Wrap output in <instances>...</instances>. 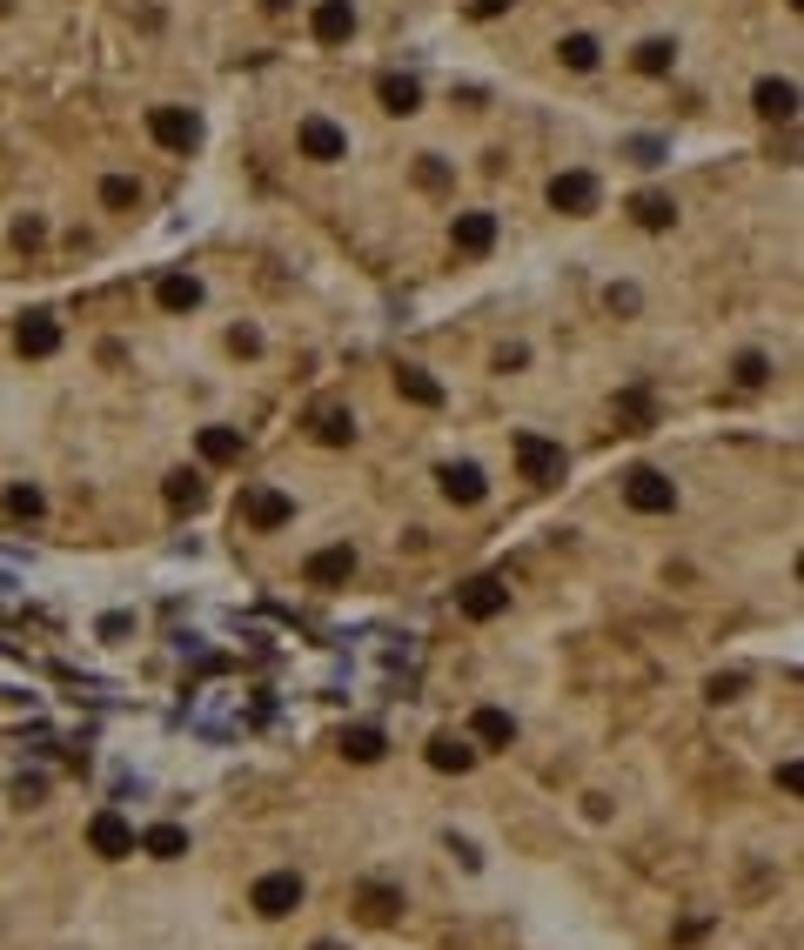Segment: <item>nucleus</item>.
<instances>
[{
    "label": "nucleus",
    "instance_id": "1",
    "mask_svg": "<svg viewBox=\"0 0 804 950\" xmlns=\"http://www.w3.org/2000/svg\"><path fill=\"white\" fill-rule=\"evenodd\" d=\"M624 502L637 509V516H671V509H677V483L664 468H630L624 475Z\"/></svg>",
    "mask_w": 804,
    "mask_h": 950
},
{
    "label": "nucleus",
    "instance_id": "2",
    "mask_svg": "<svg viewBox=\"0 0 804 950\" xmlns=\"http://www.w3.org/2000/svg\"><path fill=\"white\" fill-rule=\"evenodd\" d=\"M456 609H463L470 622L503 616V609H510V582H503V576H470L463 589H456Z\"/></svg>",
    "mask_w": 804,
    "mask_h": 950
},
{
    "label": "nucleus",
    "instance_id": "3",
    "mask_svg": "<svg viewBox=\"0 0 804 950\" xmlns=\"http://www.w3.org/2000/svg\"><path fill=\"white\" fill-rule=\"evenodd\" d=\"M235 516L248 523V529H289L295 523V496H282V489H242V509Z\"/></svg>",
    "mask_w": 804,
    "mask_h": 950
},
{
    "label": "nucleus",
    "instance_id": "4",
    "mask_svg": "<svg viewBox=\"0 0 804 950\" xmlns=\"http://www.w3.org/2000/svg\"><path fill=\"white\" fill-rule=\"evenodd\" d=\"M248 903L261 910V917H289V910L302 903V877H295V870H268V877H255Z\"/></svg>",
    "mask_w": 804,
    "mask_h": 950
},
{
    "label": "nucleus",
    "instance_id": "5",
    "mask_svg": "<svg viewBox=\"0 0 804 950\" xmlns=\"http://www.w3.org/2000/svg\"><path fill=\"white\" fill-rule=\"evenodd\" d=\"M148 134H155L162 147H175V154H188V147L202 141V121L188 107H155V114H148Z\"/></svg>",
    "mask_w": 804,
    "mask_h": 950
},
{
    "label": "nucleus",
    "instance_id": "6",
    "mask_svg": "<svg viewBox=\"0 0 804 950\" xmlns=\"http://www.w3.org/2000/svg\"><path fill=\"white\" fill-rule=\"evenodd\" d=\"M516 468L529 483H557L563 475V442H544V435H516Z\"/></svg>",
    "mask_w": 804,
    "mask_h": 950
},
{
    "label": "nucleus",
    "instance_id": "7",
    "mask_svg": "<svg viewBox=\"0 0 804 950\" xmlns=\"http://www.w3.org/2000/svg\"><path fill=\"white\" fill-rule=\"evenodd\" d=\"M356 576V549L349 542H335V549H316L309 563H302V582H316V589H342Z\"/></svg>",
    "mask_w": 804,
    "mask_h": 950
},
{
    "label": "nucleus",
    "instance_id": "8",
    "mask_svg": "<svg viewBox=\"0 0 804 950\" xmlns=\"http://www.w3.org/2000/svg\"><path fill=\"white\" fill-rule=\"evenodd\" d=\"M423 757H430V770H443V776H470V770H476V743L456 736V730H436Z\"/></svg>",
    "mask_w": 804,
    "mask_h": 950
},
{
    "label": "nucleus",
    "instance_id": "9",
    "mask_svg": "<svg viewBox=\"0 0 804 950\" xmlns=\"http://www.w3.org/2000/svg\"><path fill=\"white\" fill-rule=\"evenodd\" d=\"M88 850L107 857V863H114V857H128V850H135V823H128L122 810H101V817L88 823Z\"/></svg>",
    "mask_w": 804,
    "mask_h": 950
},
{
    "label": "nucleus",
    "instance_id": "10",
    "mask_svg": "<svg viewBox=\"0 0 804 950\" xmlns=\"http://www.w3.org/2000/svg\"><path fill=\"white\" fill-rule=\"evenodd\" d=\"M295 141H302V154H309V162H322V168H329V162H342V154H349V134H342L335 121H322V114H309V121H302V134H295Z\"/></svg>",
    "mask_w": 804,
    "mask_h": 950
},
{
    "label": "nucleus",
    "instance_id": "11",
    "mask_svg": "<svg viewBox=\"0 0 804 950\" xmlns=\"http://www.w3.org/2000/svg\"><path fill=\"white\" fill-rule=\"evenodd\" d=\"M436 475H443V496H449L456 509H476V502L489 496V475H483L476 462H443Z\"/></svg>",
    "mask_w": 804,
    "mask_h": 950
},
{
    "label": "nucleus",
    "instance_id": "12",
    "mask_svg": "<svg viewBox=\"0 0 804 950\" xmlns=\"http://www.w3.org/2000/svg\"><path fill=\"white\" fill-rule=\"evenodd\" d=\"M550 208H563V215H590V208H597V181H590L584 168L557 175V181H550Z\"/></svg>",
    "mask_w": 804,
    "mask_h": 950
},
{
    "label": "nucleus",
    "instance_id": "13",
    "mask_svg": "<svg viewBox=\"0 0 804 950\" xmlns=\"http://www.w3.org/2000/svg\"><path fill=\"white\" fill-rule=\"evenodd\" d=\"M449 242H456V255H489V248H496V215H483V208H470V215H456V228H449Z\"/></svg>",
    "mask_w": 804,
    "mask_h": 950
},
{
    "label": "nucleus",
    "instance_id": "14",
    "mask_svg": "<svg viewBox=\"0 0 804 950\" xmlns=\"http://www.w3.org/2000/svg\"><path fill=\"white\" fill-rule=\"evenodd\" d=\"M309 435H316L322 449H349V442H356V415L342 409V402H322V409L309 415Z\"/></svg>",
    "mask_w": 804,
    "mask_h": 950
},
{
    "label": "nucleus",
    "instance_id": "15",
    "mask_svg": "<svg viewBox=\"0 0 804 950\" xmlns=\"http://www.w3.org/2000/svg\"><path fill=\"white\" fill-rule=\"evenodd\" d=\"M470 743H483V749H510V743H516V717H510V709H496V703H483L476 717H470Z\"/></svg>",
    "mask_w": 804,
    "mask_h": 950
},
{
    "label": "nucleus",
    "instance_id": "16",
    "mask_svg": "<svg viewBox=\"0 0 804 950\" xmlns=\"http://www.w3.org/2000/svg\"><path fill=\"white\" fill-rule=\"evenodd\" d=\"M309 27H316L322 48H342V41L356 34V8H349V0H322V8L309 14Z\"/></svg>",
    "mask_w": 804,
    "mask_h": 950
},
{
    "label": "nucleus",
    "instance_id": "17",
    "mask_svg": "<svg viewBox=\"0 0 804 950\" xmlns=\"http://www.w3.org/2000/svg\"><path fill=\"white\" fill-rule=\"evenodd\" d=\"M14 348H21V355H34V362H41V355H54V348H61V322H54V314H21V329H14Z\"/></svg>",
    "mask_w": 804,
    "mask_h": 950
},
{
    "label": "nucleus",
    "instance_id": "18",
    "mask_svg": "<svg viewBox=\"0 0 804 950\" xmlns=\"http://www.w3.org/2000/svg\"><path fill=\"white\" fill-rule=\"evenodd\" d=\"M195 449H202V462H208V468H228V462H242V428L208 422V428L195 435Z\"/></svg>",
    "mask_w": 804,
    "mask_h": 950
},
{
    "label": "nucleus",
    "instance_id": "19",
    "mask_svg": "<svg viewBox=\"0 0 804 950\" xmlns=\"http://www.w3.org/2000/svg\"><path fill=\"white\" fill-rule=\"evenodd\" d=\"M396 395H403V402H416V409H443V382L430 369H416V362L396 369Z\"/></svg>",
    "mask_w": 804,
    "mask_h": 950
},
{
    "label": "nucleus",
    "instance_id": "20",
    "mask_svg": "<svg viewBox=\"0 0 804 950\" xmlns=\"http://www.w3.org/2000/svg\"><path fill=\"white\" fill-rule=\"evenodd\" d=\"M751 101H757L764 121H791V114H797V88H791V81H778V74H764Z\"/></svg>",
    "mask_w": 804,
    "mask_h": 950
},
{
    "label": "nucleus",
    "instance_id": "21",
    "mask_svg": "<svg viewBox=\"0 0 804 950\" xmlns=\"http://www.w3.org/2000/svg\"><path fill=\"white\" fill-rule=\"evenodd\" d=\"M335 743H342V757H349V763H382V749H390V736H382L375 723H349Z\"/></svg>",
    "mask_w": 804,
    "mask_h": 950
},
{
    "label": "nucleus",
    "instance_id": "22",
    "mask_svg": "<svg viewBox=\"0 0 804 950\" xmlns=\"http://www.w3.org/2000/svg\"><path fill=\"white\" fill-rule=\"evenodd\" d=\"M155 301H162L168 314H188V308H202V282H195V274H162V282H155Z\"/></svg>",
    "mask_w": 804,
    "mask_h": 950
},
{
    "label": "nucleus",
    "instance_id": "23",
    "mask_svg": "<svg viewBox=\"0 0 804 950\" xmlns=\"http://www.w3.org/2000/svg\"><path fill=\"white\" fill-rule=\"evenodd\" d=\"M382 107H390V114H416V107H423V88H416V74H382Z\"/></svg>",
    "mask_w": 804,
    "mask_h": 950
},
{
    "label": "nucleus",
    "instance_id": "24",
    "mask_svg": "<svg viewBox=\"0 0 804 950\" xmlns=\"http://www.w3.org/2000/svg\"><path fill=\"white\" fill-rule=\"evenodd\" d=\"M630 215H637V228H650V234H664V228L677 221V208H671V194H658V188H643L637 202H630Z\"/></svg>",
    "mask_w": 804,
    "mask_h": 950
},
{
    "label": "nucleus",
    "instance_id": "25",
    "mask_svg": "<svg viewBox=\"0 0 804 950\" xmlns=\"http://www.w3.org/2000/svg\"><path fill=\"white\" fill-rule=\"evenodd\" d=\"M148 857H162V863H175L181 850H188V830L181 823H155V830H141V837H135Z\"/></svg>",
    "mask_w": 804,
    "mask_h": 950
},
{
    "label": "nucleus",
    "instance_id": "26",
    "mask_svg": "<svg viewBox=\"0 0 804 950\" xmlns=\"http://www.w3.org/2000/svg\"><path fill=\"white\" fill-rule=\"evenodd\" d=\"M356 910H362V924H396V910H403V897H396L390 884H362Z\"/></svg>",
    "mask_w": 804,
    "mask_h": 950
},
{
    "label": "nucleus",
    "instance_id": "27",
    "mask_svg": "<svg viewBox=\"0 0 804 950\" xmlns=\"http://www.w3.org/2000/svg\"><path fill=\"white\" fill-rule=\"evenodd\" d=\"M162 496H168V509H181V516H195V509L208 502V483H202V475H188V468H181V475H168V489H162Z\"/></svg>",
    "mask_w": 804,
    "mask_h": 950
},
{
    "label": "nucleus",
    "instance_id": "28",
    "mask_svg": "<svg viewBox=\"0 0 804 950\" xmlns=\"http://www.w3.org/2000/svg\"><path fill=\"white\" fill-rule=\"evenodd\" d=\"M0 502H8V516H14V523H34V516H41V509H48V496L34 489V483H14L8 496H0Z\"/></svg>",
    "mask_w": 804,
    "mask_h": 950
},
{
    "label": "nucleus",
    "instance_id": "29",
    "mask_svg": "<svg viewBox=\"0 0 804 950\" xmlns=\"http://www.w3.org/2000/svg\"><path fill=\"white\" fill-rule=\"evenodd\" d=\"M671 67H677V41H664V34L637 48V74H671Z\"/></svg>",
    "mask_w": 804,
    "mask_h": 950
},
{
    "label": "nucleus",
    "instance_id": "30",
    "mask_svg": "<svg viewBox=\"0 0 804 950\" xmlns=\"http://www.w3.org/2000/svg\"><path fill=\"white\" fill-rule=\"evenodd\" d=\"M610 415H617V428H650V395H643V388H624Z\"/></svg>",
    "mask_w": 804,
    "mask_h": 950
},
{
    "label": "nucleus",
    "instance_id": "31",
    "mask_svg": "<svg viewBox=\"0 0 804 950\" xmlns=\"http://www.w3.org/2000/svg\"><path fill=\"white\" fill-rule=\"evenodd\" d=\"M563 67H577V74H590L597 67V41H590V34H563Z\"/></svg>",
    "mask_w": 804,
    "mask_h": 950
},
{
    "label": "nucleus",
    "instance_id": "32",
    "mask_svg": "<svg viewBox=\"0 0 804 950\" xmlns=\"http://www.w3.org/2000/svg\"><path fill=\"white\" fill-rule=\"evenodd\" d=\"M101 202H107V208H141V188H135L128 175H107V181H101Z\"/></svg>",
    "mask_w": 804,
    "mask_h": 950
},
{
    "label": "nucleus",
    "instance_id": "33",
    "mask_svg": "<svg viewBox=\"0 0 804 950\" xmlns=\"http://www.w3.org/2000/svg\"><path fill=\"white\" fill-rule=\"evenodd\" d=\"M764 375H771V362H764L757 348H751V355H738V382H744V388H764Z\"/></svg>",
    "mask_w": 804,
    "mask_h": 950
},
{
    "label": "nucleus",
    "instance_id": "34",
    "mask_svg": "<svg viewBox=\"0 0 804 950\" xmlns=\"http://www.w3.org/2000/svg\"><path fill=\"white\" fill-rule=\"evenodd\" d=\"M630 162L658 168V162H664V141H658V134H637V141H630Z\"/></svg>",
    "mask_w": 804,
    "mask_h": 950
},
{
    "label": "nucleus",
    "instance_id": "35",
    "mask_svg": "<svg viewBox=\"0 0 804 950\" xmlns=\"http://www.w3.org/2000/svg\"><path fill=\"white\" fill-rule=\"evenodd\" d=\"M416 181H423V188H449V168L430 154V162H416Z\"/></svg>",
    "mask_w": 804,
    "mask_h": 950
},
{
    "label": "nucleus",
    "instance_id": "36",
    "mask_svg": "<svg viewBox=\"0 0 804 950\" xmlns=\"http://www.w3.org/2000/svg\"><path fill=\"white\" fill-rule=\"evenodd\" d=\"M228 348H235V355H261V335L242 322V329H228Z\"/></svg>",
    "mask_w": 804,
    "mask_h": 950
},
{
    "label": "nucleus",
    "instance_id": "37",
    "mask_svg": "<svg viewBox=\"0 0 804 950\" xmlns=\"http://www.w3.org/2000/svg\"><path fill=\"white\" fill-rule=\"evenodd\" d=\"M14 797H21V804H41V797H48V776H21Z\"/></svg>",
    "mask_w": 804,
    "mask_h": 950
},
{
    "label": "nucleus",
    "instance_id": "38",
    "mask_svg": "<svg viewBox=\"0 0 804 950\" xmlns=\"http://www.w3.org/2000/svg\"><path fill=\"white\" fill-rule=\"evenodd\" d=\"M41 234H48V228L34 221V215H27V221H14V242H21V248H41Z\"/></svg>",
    "mask_w": 804,
    "mask_h": 950
},
{
    "label": "nucleus",
    "instance_id": "39",
    "mask_svg": "<svg viewBox=\"0 0 804 950\" xmlns=\"http://www.w3.org/2000/svg\"><path fill=\"white\" fill-rule=\"evenodd\" d=\"M778 789H791V797L804 789V763H797V757H791V763H778Z\"/></svg>",
    "mask_w": 804,
    "mask_h": 950
},
{
    "label": "nucleus",
    "instance_id": "40",
    "mask_svg": "<svg viewBox=\"0 0 804 950\" xmlns=\"http://www.w3.org/2000/svg\"><path fill=\"white\" fill-rule=\"evenodd\" d=\"M744 690V677H711V703H731Z\"/></svg>",
    "mask_w": 804,
    "mask_h": 950
},
{
    "label": "nucleus",
    "instance_id": "41",
    "mask_svg": "<svg viewBox=\"0 0 804 950\" xmlns=\"http://www.w3.org/2000/svg\"><path fill=\"white\" fill-rule=\"evenodd\" d=\"M510 8H516V0H470L476 21H496V14H510Z\"/></svg>",
    "mask_w": 804,
    "mask_h": 950
},
{
    "label": "nucleus",
    "instance_id": "42",
    "mask_svg": "<svg viewBox=\"0 0 804 950\" xmlns=\"http://www.w3.org/2000/svg\"><path fill=\"white\" fill-rule=\"evenodd\" d=\"M529 362V348H503V355H496V369H503V375H516Z\"/></svg>",
    "mask_w": 804,
    "mask_h": 950
},
{
    "label": "nucleus",
    "instance_id": "43",
    "mask_svg": "<svg viewBox=\"0 0 804 950\" xmlns=\"http://www.w3.org/2000/svg\"><path fill=\"white\" fill-rule=\"evenodd\" d=\"M261 8H268V14H289V0H261Z\"/></svg>",
    "mask_w": 804,
    "mask_h": 950
},
{
    "label": "nucleus",
    "instance_id": "44",
    "mask_svg": "<svg viewBox=\"0 0 804 950\" xmlns=\"http://www.w3.org/2000/svg\"><path fill=\"white\" fill-rule=\"evenodd\" d=\"M309 950H342V943H309Z\"/></svg>",
    "mask_w": 804,
    "mask_h": 950
},
{
    "label": "nucleus",
    "instance_id": "45",
    "mask_svg": "<svg viewBox=\"0 0 804 950\" xmlns=\"http://www.w3.org/2000/svg\"><path fill=\"white\" fill-rule=\"evenodd\" d=\"M0 14H8V0H0Z\"/></svg>",
    "mask_w": 804,
    "mask_h": 950
}]
</instances>
